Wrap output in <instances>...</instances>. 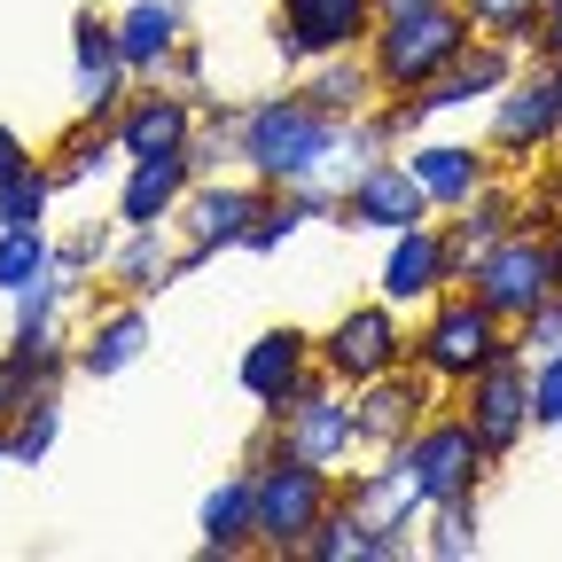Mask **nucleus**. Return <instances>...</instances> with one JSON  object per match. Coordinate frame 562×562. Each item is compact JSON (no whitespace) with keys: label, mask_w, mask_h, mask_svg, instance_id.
Listing matches in <instances>:
<instances>
[{"label":"nucleus","mask_w":562,"mask_h":562,"mask_svg":"<svg viewBox=\"0 0 562 562\" xmlns=\"http://www.w3.org/2000/svg\"><path fill=\"white\" fill-rule=\"evenodd\" d=\"M336 140H344V117L321 110L297 79L273 87V94L235 102V172H250V180H266V188L328 180Z\"/></svg>","instance_id":"nucleus-1"},{"label":"nucleus","mask_w":562,"mask_h":562,"mask_svg":"<svg viewBox=\"0 0 562 562\" xmlns=\"http://www.w3.org/2000/svg\"><path fill=\"white\" fill-rule=\"evenodd\" d=\"M516 344V328L492 313V305H476L469 290H446L438 305H422L414 313V336H406V368H422L446 398L476 375V368H492L501 351Z\"/></svg>","instance_id":"nucleus-2"},{"label":"nucleus","mask_w":562,"mask_h":562,"mask_svg":"<svg viewBox=\"0 0 562 562\" xmlns=\"http://www.w3.org/2000/svg\"><path fill=\"white\" fill-rule=\"evenodd\" d=\"M469 40H476V32H469V9H461V0H422V9H391V16H375V32H368V63H375L383 94H422V87H430Z\"/></svg>","instance_id":"nucleus-3"},{"label":"nucleus","mask_w":562,"mask_h":562,"mask_svg":"<svg viewBox=\"0 0 562 562\" xmlns=\"http://www.w3.org/2000/svg\"><path fill=\"white\" fill-rule=\"evenodd\" d=\"M250 453H297V461H321V469H351L368 446H360V406H351V391L328 375V368H313V383L281 406L273 422L258 414V438H250Z\"/></svg>","instance_id":"nucleus-4"},{"label":"nucleus","mask_w":562,"mask_h":562,"mask_svg":"<svg viewBox=\"0 0 562 562\" xmlns=\"http://www.w3.org/2000/svg\"><path fill=\"white\" fill-rule=\"evenodd\" d=\"M484 149L501 172H531L539 157L562 149V70L554 63H524L516 79L484 102Z\"/></svg>","instance_id":"nucleus-5"},{"label":"nucleus","mask_w":562,"mask_h":562,"mask_svg":"<svg viewBox=\"0 0 562 562\" xmlns=\"http://www.w3.org/2000/svg\"><path fill=\"white\" fill-rule=\"evenodd\" d=\"M243 461L258 469V554H305V539L336 508L344 476L297 453H243Z\"/></svg>","instance_id":"nucleus-6"},{"label":"nucleus","mask_w":562,"mask_h":562,"mask_svg":"<svg viewBox=\"0 0 562 562\" xmlns=\"http://www.w3.org/2000/svg\"><path fill=\"white\" fill-rule=\"evenodd\" d=\"M406 336H414V321H406L391 297H360V305H344V313L313 336V351H321V368H328L344 391H360V383L406 368Z\"/></svg>","instance_id":"nucleus-7"},{"label":"nucleus","mask_w":562,"mask_h":562,"mask_svg":"<svg viewBox=\"0 0 562 562\" xmlns=\"http://www.w3.org/2000/svg\"><path fill=\"white\" fill-rule=\"evenodd\" d=\"M398 461L414 469V484H422V501H476L484 492V476H492V453L476 446V430H469V414L446 398V406H430V422L398 446Z\"/></svg>","instance_id":"nucleus-8"},{"label":"nucleus","mask_w":562,"mask_h":562,"mask_svg":"<svg viewBox=\"0 0 562 562\" xmlns=\"http://www.w3.org/2000/svg\"><path fill=\"white\" fill-rule=\"evenodd\" d=\"M461 290L476 297V305H492L508 328H524L562 281H554V258H547V235L539 227H516V235H501L492 250H476V266H469V281Z\"/></svg>","instance_id":"nucleus-9"},{"label":"nucleus","mask_w":562,"mask_h":562,"mask_svg":"<svg viewBox=\"0 0 562 562\" xmlns=\"http://www.w3.org/2000/svg\"><path fill=\"white\" fill-rule=\"evenodd\" d=\"M453 406L469 414L476 446L492 453V469H501V461L531 438V351H524V344H508L492 368H476V375L453 391Z\"/></svg>","instance_id":"nucleus-10"},{"label":"nucleus","mask_w":562,"mask_h":562,"mask_svg":"<svg viewBox=\"0 0 562 562\" xmlns=\"http://www.w3.org/2000/svg\"><path fill=\"white\" fill-rule=\"evenodd\" d=\"M266 180L250 172H211L188 188V203L172 211V235L203 258H227V250H250V227H258V211H266Z\"/></svg>","instance_id":"nucleus-11"},{"label":"nucleus","mask_w":562,"mask_h":562,"mask_svg":"<svg viewBox=\"0 0 562 562\" xmlns=\"http://www.w3.org/2000/svg\"><path fill=\"white\" fill-rule=\"evenodd\" d=\"M422 220H438V203H430V188L414 180L406 149L375 157L368 172H351V180L336 188V227H360V235H406V227H422Z\"/></svg>","instance_id":"nucleus-12"},{"label":"nucleus","mask_w":562,"mask_h":562,"mask_svg":"<svg viewBox=\"0 0 562 562\" xmlns=\"http://www.w3.org/2000/svg\"><path fill=\"white\" fill-rule=\"evenodd\" d=\"M446 290H461V250H453L446 220H422L406 235H383L375 297H391L398 313H422V305H438Z\"/></svg>","instance_id":"nucleus-13"},{"label":"nucleus","mask_w":562,"mask_h":562,"mask_svg":"<svg viewBox=\"0 0 562 562\" xmlns=\"http://www.w3.org/2000/svg\"><path fill=\"white\" fill-rule=\"evenodd\" d=\"M375 16H383L375 0H273V55H281V70H305L321 55L368 47Z\"/></svg>","instance_id":"nucleus-14"},{"label":"nucleus","mask_w":562,"mask_h":562,"mask_svg":"<svg viewBox=\"0 0 562 562\" xmlns=\"http://www.w3.org/2000/svg\"><path fill=\"white\" fill-rule=\"evenodd\" d=\"M313 368H321V351H313V328H297V321H273V328H258L250 344H243V360H235V391L273 422L281 406H290L305 383H313Z\"/></svg>","instance_id":"nucleus-15"},{"label":"nucleus","mask_w":562,"mask_h":562,"mask_svg":"<svg viewBox=\"0 0 562 562\" xmlns=\"http://www.w3.org/2000/svg\"><path fill=\"white\" fill-rule=\"evenodd\" d=\"M157 344V321H149V297H94L87 321H79V383H117L125 368L149 360Z\"/></svg>","instance_id":"nucleus-16"},{"label":"nucleus","mask_w":562,"mask_h":562,"mask_svg":"<svg viewBox=\"0 0 562 562\" xmlns=\"http://www.w3.org/2000/svg\"><path fill=\"white\" fill-rule=\"evenodd\" d=\"M133 87L140 79L117 55V24L102 9H79V16H70V110H79V117H117Z\"/></svg>","instance_id":"nucleus-17"},{"label":"nucleus","mask_w":562,"mask_h":562,"mask_svg":"<svg viewBox=\"0 0 562 562\" xmlns=\"http://www.w3.org/2000/svg\"><path fill=\"white\" fill-rule=\"evenodd\" d=\"M195 125H203V102H188V94L165 87V79H140V87L125 94V110L110 117L125 165H133V157H188Z\"/></svg>","instance_id":"nucleus-18"},{"label":"nucleus","mask_w":562,"mask_h":562,"mask_svg":"<svg viewBox=\"0 0 562 562\" xmlns=\"http://www.w3.org/2000/svg\"><path fill=\"white\" fill-rule=\"evenodd\" d=\"M351 406H360V446L368 453H398L422 422H430V406H446V391L422 375V368H391L375 383L351 391Z\"/></svg>","instance_id":"nucleus-19"},{"label":"nucleus","mask_w":562,"mask_h":562,"mask_svg":"<svg viewBox=\"0 0 562 562\" xmlns=\"http://www.w3.org/2000/svg\"><path fill=\"white\" fill-rule=\"evenodd\" d=\"M336 501L351 508V516H368L375 531H422V484H414V469L398 461V453H360L344 469V492Z\"/></svg>","instance_id":"nucleus-20"},{"label":"nucleus","mask_w":562,"mask_h":562,"mask_svg":"<svg viewBox=\"0 0 562 562\" xmlns=\"http://www.w3.org/2000/svg\"><path fill=\"white\" fill-rule=\"evenodd\" d=\"M195 554L203 562L258 554V469L250 461H235L220 484L203 492V508H195Z\"/></svg>","instance_id":"nucleus-21"},{"label":"nucleus","mask_w":562,"mask_h":562,"mask_svg":"<svg viewBox=\"0 0 562 562\" xmlns=\"http://www.w3.org/2000/svg\"><path fill=\"white\" fill-rule=\"evenodd\" d=\"M406 165H414V180H422V188H430L438 220H446V211H461L492 172H501L484 140H453V133H414V140H406Z\"/></svg>","instance_id":"nucleus-22"},{"label":"nucleus","mask_w":562,"mask_h":562,"mask_svg":"<svg viewBox=\"0 0 562 562\" xmlns=\"http://www.w3.org/2000/svg\"><path fill=\"white\" fill-rule=\"evenodd\" d=\"M188 188H195V165L188 157H133L117 172L110 220L117 227H172V211L188 203Z\"/></svg>","instance_id":"nucleus-23"},{"label":"nucleus","mask_w":562,"mask_h":562,"mask_svg":"<svg viewBox=\"0 0 562 562\" xmlns=\"http://www.w3.org/2000/svg\"><path fill=\"white\" fill-rule=\"evenodd\" d=\"M172 258H180L172 227H117V243L102 258V290L110 297H165L172 281H180Z\"/></svg>","instance_id":"nucleus-24"},{"label":"nucleus","mask_w":562,"mask_h":562,"mask_svg":"<svg viewBox=\"0 0 562 562\" xmlns=\"http://www.w3.org/2000/svg\"><path fill=\"white\" fill-rule=\"evenodd\" d=\"M110 24H117V55H125L133 79H165V63H172L180 40H188L180 0H125Z\"/></svg>","instance_id":"nucleus-25"},{"label":"nucleus","mask_w":562,"mask_h":562,"mask_svg":"<svg viewBox=\"0 0 562 562\" xmlns=\"http://www.w3.org/2000/svg\"><path fill=\"white\" fill-rule=\"evenodd\" d=\"M40 157H47V172H55V188H63V195H70V188H87V180H110V172H125L110 117H79V110H70V125L47 140Z\"/></svg>","instance_id":"nucleus-26"},{"label":"nucleus","mask_w":562,"mask_h":562,"mask_svg":"<svg viewBox=\"0 0 562 562\" xmlns=\"http://www.w3.org/2000/svg\"><path fill=\"white\" fill-rule=\"evenodd\" d=\"M297 87H305L321 110H336V117H360L368 102H383V79H375L368 47H344V55H321V63H305V70H297Z\"/></svg>","instance_id":"nucleus-27"},{"label":"nucleus","mask_w":562,"mask_h":562,"mask_svg":"<svg viewBox=\"0 0 562 562\" xmlns=\"http://www.w3.org/2000/svg\"><path fill=\"white\" fill-rule=\"evenodd\" d=\"M0 375H9L24 398L79 383V336H9L0 344Z\"/></svg>","instance_id":"nucleus-28"},{"label":"nucleus","mask_w":562,"mask_h":562,"mask_svg":"<svg viewBox=\"0 0 562 562\" xmlns=\"http://www.w3.org/2000/svg\"><path fill=\"white\" fill-rule=\"evenodd\" d=\"M476 547H484V516H476V501H438V508H422L414 554H430V562H469Z\"/></svg>","instance_id":"nucleus-29"},{"label":"nucleus","mask_w":562,"mask_h":562,"mask_svg":"<svg viewBox=\"0 0 562 562\" xmlns=\"http://www.w3.org/2000/svg\"><path fill=\"white\" fill-rule=\"evenodd\" d=\"M55 438H63V391L24 398V406L9 414V469H47Z\"/></svg>","instance_id":"nucleus-30"},{"label":"nucleus","mask_w":562,"mask_h":562,"mask_svg":"<svg viewBox=\"0 0 562 562\" xmlns=\"http://www.w3.org/2000/svg\"><path fill=\"white\" fill-rule=\"evenodd\" d=\"M55 266V227H0V297H24Z\"/></svg>","instance_id":"nucleus-31"},{"label":"nucleus","mask_w":562,"mask_h":562,"mask_svg":"<svg viewBox=\"0 0 562 562\" xmlns=\"http://www.w3.org/2000/svg\"><path fill=\"white\" fill-rule=\"evenodd\" d=\"M55 172H47V157H32L24 172H9L0 180V227H47V211H55Z\"/></svg>","instance_id":"nucleus-32"},{"label":"nucleus","mask_w":562,"mask_h":562,"mask_svg":"<svg viewBox=\"0 0 562 562\" xmlns=\"http://www.w3.org/2000/svg\"><path fill=\"white\" fill-rule=\"evenodd\" d=\"M469 9V32L476 40H501V47H524L539 40V0H461Z\"/></svg>","instance_id":"nucleus-33"},{"label":"nucleus","mask_w":562,"mask_h":562,"mask_svg":"<svg viewBox=\"0 0 562 562\" xmlns=\"http://www.w3.org/2000/svg\"><path fill=\"white\" fill-rule=\"evenodd\" d=\"M165 87H180L188 102H211V55H203V40H195V32H188V40H180V55L165 63Z\"/></svg>","instance_id":"nucleus-34"},{"label":"nucleus","mask_w":562,"mask_h":562,"mask_svg":"<svg viewBox=\"0 0 562 562\" xmlns=\"http://www.w3.org/2000/svg\"><path fill=\"white\" fill-rule=\"evenodd\" d=\"M531 430H562V360H531Z\"/></svg>","instance_id":"nucleus-35"},{"label":"nucleus","mask_w":562,"mask_h":562,"mask_svg":"<svg viewBox=\"0 0 562 562\" xmlns=\"http://www.w3.org/2000/svg\"><path fill=\"white\" fill-rule=\"evenodd\" d=\"M516 344L531 351V360H562V290H554V297H547V305L516 328Z\"/></svg>","instance_id":"nucleus-36"},{"label":"nucleus","mask_w":562,"mask_h":562,"mask_svg":"<svg viewBox=\"0 0 562 562\" xmlns=\"http://www.w3.org/2000/svg\"><path fill=\"white\" fill-rule=\"evenodd\" d=\"M531 55L562 70V0H539V40H531Z\"/></svg>","instance_id":"nucleus-37"},{"label":"nucleus","mask_w":562,"mask_h":562,"mask_svg":"<svg viewBox=\"0 0 562 562\" xmlns=\"http://www.w3.org/2000/svg\"><path fill=\"white\" fill-rule=\"evenodd\" d=\"M40 149H32V140H24V125H9V117H0V180H9V172H24Z\"/></svg>","instance_id":"nucleus-38"},{"label":"nucleus","mask_w":562,"mask_h":562,"mask_svg":"<svg viewBox=\"0 0 562 562\" xmlns=\"http://www.w3.org/2000/svg\"><path fill=\"white\" fill-rule=\"evenodd\" d=\"M539 235H547V258H554V281H562V220H547Z\"/></svg>","instance_id":"nucleus-39"},{"label":"nucleus","mask_w":562,"mask_h":562,"mask_svg":"<svg viewBox=\"0 0 562 562\" xmlns=\"http://www.w3.org/2000/svg\"><path fill=\"white\" fill-rule=\"evenodd\" d=\"M375 9H383V16H391V9H422V0H375Z\"/></svg>","instance_id":"nucleus-40"},{"label":"nucleus","mask_w":562,"mask_h":562,"mask_svg":"<svg viewBox=\"0 0 562 562\" xmlns=\"http://www.w3.org/2000/svg\"><path fill=\"white\" fill-rule=\"evenodd\" d=\"M0 469H9V430H0Z\"/></svg>","instance_id":"nucleus-41"},{"label":"nucleus","mask_w":562,"mask_h":562,"mask_svg":"<svg viewBox=\"0 0 562 562\" xmlns=\"http://www.w3.org/2000/svg\"><path fill=\"white\" fill-rule=\"evenodd\" d=\"M554 172H562V149H554Z\"/></svg>","instance_id":"nucleus-42"}]
</instances>
